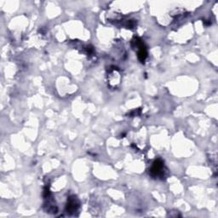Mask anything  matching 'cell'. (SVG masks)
<instances>
[{"instance_id": "6da1fadb", "label": "cell", "mask_w": 218, "mask_h": 218, "mask_svg": "<svg viewBox=\"0 0 218 218\" xmlns=\"http://www.w3.org/2000/svg\"><path fill=\"white\" fill-rule=\"evenodd\" d=\"M163 162L162 161H160V160H156L154 164H153V165H152V168L151 170V172L152 175H158L160 172H161V170L163 169Z\"/></svg>"}, {"instance_id": "7a4b0ae2", "label": "cell", "mask_w": 218, "mask_h": 218, "mask_svg": "<svg viewBox=\"0 0 218 218\" xmlns=\"http://www.w3.org/2000/svg\"><path fill=\"white\" fill-rule=\"evenodd\" d=\"M78 205V204L75 202V199H73L69 201V203L67 204V211H74L76 210V206Z\"/></svg>"}]
</instances>
